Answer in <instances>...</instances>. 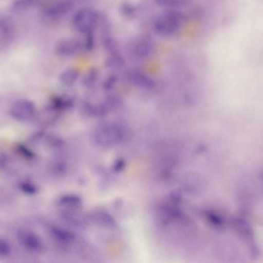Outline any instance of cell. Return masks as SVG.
I'll return each mask as SVG.
<instances>
[{"mask_svg": "<svg viewBox=\"0 0 263 263\" xmlns=\"http://www.w3.org/2000/svg\"><path fill=\"white\" fill-rule=\"evenodd\" d=\"M184 23L182 12L170 9L159 15L154 23V30L162 37H171L180 30Z\"/></svg>", "mask_w": 263, "mask_h": 263, "instance_id": "1", "label": "cell"}, {"mask_svg": "<svg viewBox=\"0 0 263 263\" xmlns=\"http://www.w3.org/2000/svg\"><path fill=\"white\" fill-rule=\"evenodd\" d=\"M99 21V15L95 10L90 8H83L77 11L72 19L74 29L82 33L92 32Z\"/></svg>", "mask_w": 263, "mask_h": 263, "instance_id": "2", "label": "cell"}, {"mask_svg": "<svg viewBox=\"0 0 263 263\" xmlns=\"http://www.w3.org/2000/svg\"><path fill=\"white\" fill-rule=\"evenodd\" d=\"M17 240L23 250L32 254H40L44 250L41 238L30 230H20L17 233Z\"/></svg>", "mask_w": 263, "mask_h": 263, "instance_id": "3", "label": "cell"}, {"mask_svg": "<svg viewBox=\"0 0 263 263\" xmlns=\"http://www.w3.org/2000/svg\"><path fill=\"white\" fill-rule=\"evenodd\" d=\"M10 114L15 120L27 122L35 115V106L33 102L26 99L17 100L10 108Z\"/></svg>", "mask_w": 263, "mask_h": 263, "instance_id": "4", "label": "cell"}, {"mask_svg": "<svg viewBox=\"0 0 263 263\" xmlns=\"http://www.w3.org/2000/svg\"><path fill=\"white\" fill-rule=\"evenodd\" d=\"M74 6V0H50L46 3L43 13L47 18L59 19L69 13Z\"/></svg>", "mask_w": 263, "mask_h": 263, "instance_id": "5", "label": "cell"}, {"mask_svg": "<svg viewBox=\"0 0 263 263\" xmlns=\"http://www.w3.org/2000/svg\"><path fill=\"white\" fill-rule=\"evenodd\" d=\"M83 49V43L77 39H64L55 45L57 55L62 57H72L80 54Z\"/></svg>", "mask_w": 263, "mask_h": 263, "instance_id": "6", "label": "cell"}, {"mask_svg": "<svg viewBox=\"0 0 263 263\" xmlns=\"http://www.w3.org/2000/svg\"><path fill=\"white\" fill-rule=\"evenodd\" d=\"M119 127L114 125H106L101 127L96 132V140L102 145H114L118 142L121 137V131L119 130Z\"/></svg>", "mask_w": 263, "mask_h": 263, "instance_id": "7", "label": "cell"}, {"mask_svg": "<svg viewBox=\"0 0 263 263\" xmlns=\"http://www.w3.org/2000/svg\"><path fill=\"white\" fill-rule=\"evenodd\" d=\"M131 52L137 58H148L154 52L153 40L147 37L138 38L132 45Z\"/></svg>", "mask_w": 263, "mask_h": 263, "instance_id": "8", "label": "cell"}, {"mask_svg": "<svg viewBox=\"0 0 263 263\" xmlns=\"http://www.w3.org/2000/svg\"><path fill=\"white\" fill-rule=\"evenodd\" d=\"M14 26L8 19H0V48L10 44L14 38Z\"/></svg>", "mask_w": 263, "mask_h": 263, "instance_id": "9", "label": "cell"}, {"mask_svg": "<svg viewBox=\"0 0 263 263\" xmlns=\"http://www.w3.org/2000/svg\"><path fill=\"white\" fill-rule=\"evenodd\" d=\"M233 228L242 239L250 242L253 239V232L251 225L242 218H234L232 221Z\"/></svg>", "mask_w": 263, "mask_h": 263, "instance_id": "10", "label": "cell"}, {"mask_svg": "<svg viewBox=\"0 0 263 263\" xmlns=\"http://www.w3.org/2000/svg\"><path fill=\"white\" fill-rule=\"evenodd\" d=\"M129 77L132 83L139 87L150 89L154 86V81L153 79L142 71L133 69L129 73Z\"/></svg>", "mask_w": 263, "mask_h": 263, "instance_id": "11", "label": "cell"}, {"mask_svg": "<svg viewBox=\"0 0 263 263\" xmlns=\"http://www.w3.org/2000/svg\"><path fill=\"white\" fill-rule=\"evenodd\" d=\"M80 73L76 68H69L60 74V81L64 86H72L80 77Z\"/></svg>", "mask_w": 263, "mask_h": 263, "instance_id": "12", "label": "cell"}, {"mask_svg": "<svg viewBox=\"0 0 263 263\" xmlns=\"http://www.w3.org/2000/svg\"><path fill=\"white\" fill-rule=\"evenodd\" d=\"M106 66L111 69H120L124 66L123 57L117 52H111L110 56L106 60Z\"/></svg>", "mask_w": 263, "mask_h": 263, "instance_id": "13", "label": "cell"}, {"mask_svg": "<svg viewBox=\"0 0 263 263\" xmlns=\"http://www.w3.org/2000/svg\"><path fill=\"white\" fill-rule=\"evenodd\" d=\"M15 151L18 156L26 160L32 161L35 157L34 151L23 144H16L15 146Z\"/></svg>", "mask_w": 263, "mask_h": 263, "instance_id": "14", "label": "cell"}, {"mask_svg": "<svg viewBox=\"0 0 263 263\" xmlns=\"http://www.w3.org/2000/svg\"><path fill=\"white\" fill-rule=\"evenodd\" d=\"M18 187L22 192L27 195V196H35L38 193V187L29 181H23V182H20Z\"/></svg>", "mask_w": 263, "mask_h": 263, "instance_id": "15", "label": "cell"}, {"mask_svg": "<svg viewBox=\"0 0 263 263\" xmlns=\"http://www.w3.org/2000/svg\"><path fill=\"white\" fill-rule=\"evenodd\" d=\"M190 0H156L158 4L170 9H176L185 6L189 3Z\"/></svg>", "mask_w": 263, "mask_h": 263, "instance_id": "16", "label": "cell"}, {"mask_svg": "<svg viewBox=\"0 0 263 263\" xmlns=\"http://www.w3.org/2000/svg\"><path fill=\"white\" fill-rule=\"evenodd\" d=\"M35 0H13L11 8L14 11H23L29 9L35 3Z\"/></svg>", "mask_w": 263, "mask_h": 263, "instance_id": "17", "label": "cell"}, {"mask_svg": "<svg viewBox=\"0 0 263 263\" xmlns=\"http://www.w3.org/2000/svg\"><path fill=\"white\" fill-rule=\"evenodd\" d=\"M98 71L97 69H92L89 71V74H87L84 79L85 83L87 85H92L97 81L98 79Z\"/></svg>", "mask_w": 263, "mask_h": 263, "instance_id": "18", "label": "cell"}, {"mask_svg": "<svg viewBox=\"0 0 263 263\" xmlns=\"http://www.w3.org/2000/svg\"><path fill=\"white\" fill-rule=\"evenodd\" d=\"M11 252V247L9 242L5 239H0V256H7Z\"/></svg>", "mask_w": 263, "mask_h": 263, "instance_id": "19", "label": "cell"}, {"mask_svg": "<svg viewBox=\"0 0 263 263\" xmlns=\"http://www.w3.org/2000/svg\"><path fill=\"white\" fill-rule=\"evenodd\" d=\"M8 157L6 153L0 150V169L4 168L7 164Z\"/></svg>", "mask_w": 263, "mask_h": 263, "instance_id": "20", "label": "cell"}, {"mask_svg": "<svg viewBox=\"0 0 263 263\" xmlns=\"http://www.w3.org/2000/svg\"><path fill=\"white\" fill-rule=\"evenodd\" d=\"M79 1L83 2V1H86V0H79Z\"/></svg>", "mask_w": 263, "mask_h": 263, "instance_id": "21", "label": "cell"}]
</instances>
